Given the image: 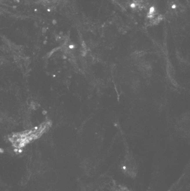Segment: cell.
Segmentation results:
<instances>
[{
	"label": "cell",
	"mask_w": 190,
	"mask_h": 191,
	"mask_svg": "<svg viewBox=\"0 0 190 191\" xmlns=\"http://www.w3.org/2000/svg\"><path fill=\"white\" fill-rule=\"evenodd\" d=\"M121 170L124 174L131 178H135L138 172L136 162L130 155L125 157L121 165Z\"/></svg>",
	"instance_id": "6da1fadb"
},
{
	"label": "cell",
	"mask_w": 190,
	"mask_h": 191,
	"mask_svg": "<svg viewBox=\"0 0 190 191\" xmlns=\"http://www.w3.org/2000/svg\"><path fill=\"white\" fill-rule=\"evenodd\" d=\"M111 191H131L128 188L124 187L121 184H117L114 183L113 185L111 187Z\"/></svg>",
	"instance_id": "7a4b0ae2"
},
{
	"label": "cell",
	"mask_w": 190,
	"mask_h": 191,
	"mask_svg": "<svg viewBox=\"0 0 190 191\" xmlns=\"http://www.w3.org/2000/svg\"><path fill=\"white\" fill-rule=\"evenodd\" d=\"M135 5H136L135 3H132V5H131V8H135Z\"/></svg>",
	"instance_id": "3957f363"
},
{
	"label": "cell",
	"mask_w": 190,
	"mask_h": 191,
	"mask_svg": "<svg viewBox=\"0 0 190 191\" xmlns=\"http://www.w3.org/2000/svg\"><path fill=\"white\" fill-rule=\"evenodd\" d=\"M175 7H176V6H175V5H173V9H175Z\"/></svg>",
	"instance_id": "277c9868"
}]
</instances>
